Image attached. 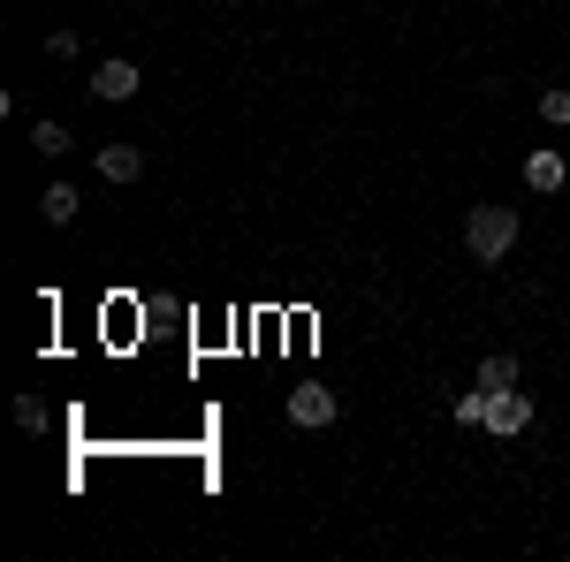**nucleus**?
<instances>
[{"instance_id": "obj_8", "label": "nucleus", "mask_w": 570, "mask_h": 562, "mask_svg": "<svg viewBox=\"0 0 570 562\" xmlns=\"http://www.w3.org/2000/svg\"><path fill=\"white\" fill-rule=\"evenodd\" d=\"M480 388H518V357H510V349L480 357Z\"/></svg>"}, {"instance_id": "obj_1", "label": "nucleus", "mask_w": 570, "mask_h": 562, "mask_svg": "<svg viewBox=\"0 0 570 562\" xmlns=\"http://www.w3.org/2000/svg\"><path fill=\"white\" fill-rule=\"evenodd\" d=\"M464 244H472L480 266H502L510 244H518V214H510V206H472V214H464Z\"/></svg>"}, {"instance_id": "obj_5", "label": "nucleus", "mask_w": 570, "mask_h": 562, "mask_svg": "<svg viewBox=\"0 0 570 562\" xmlns=\"http://www.w3.org/2000/svg\"><path fill=\"white\" fill-rule=\"evenodd\" d=\"M525 183L540 190V198H548V190H563V183H570L563 152H556V145H532V152H525Z\"/></svg>"}, {"instance_id": "obj_4", "label": "nucleus", "mask_w": 570, "mask_h": 562, "mask_svg": "<svg viewBox=\"0 0 570 562\" xmlns=\"http://www.w3.org/2000/svg\"><path fill=\"white\" fill-rule=\"evenodd\" d=\"M289 426H305V433L335 426V395L327 388H289Z\"/></svg>"}, {"instance_id": "obj_2", "label": "nucleus", "mask_w": 570, "mask_h": 562, "mask_svg": "<svg viewBox=\"0 0 570 562\" xmlns=\"http://www.w3.org/2000/svg\"><path fill=\"white\" fill-rule=\"evenodd\" d=\"M532 426V395L525 388H487V433H525Z\"/></svg>"}, {"instance_id": "obj_3", "label": "nucleus", "mask_w": 570, "mask_h": 562, "mask_svg": "<svg viewBox=\"0 0 570 562\" xmlns=\"http://www.w3.org/2000/svg\"><path fill=\"white\" fill-rule=\"evenodd\" d=\"M137 85H145V77H137V61H99L85 91L99 99V107H122V99H137Z\"/></svg>"}, {"instance_id": "obj_12", "label": "nucleus", "mask_w": 570, "mask_h": 562, "mask_svg": "<svg viewBox=\"0 0 570 562\" xmlns=\"http://www.w3.org/2000/svg\"><path fill=\"white\" fill-rule=\"evenodd\" d=\"M16 426H23V433H46V403H39V395H16Z\"/></svg>"}, {"instance_id": "obj_10", "label": "nucleus", "mask_w": 570, "mask_h": 562, "mask_svg": "<svg viewBox=\"0 0 570 562\" xmlns=\"http://www.w3.org/2000/svg\"><path fill=\"white\" fill-rule=\"evenodd\" d=\"M449 411H456V426H487V388L456 395V403H449Z\"/></svg>"}, {"instance_id": "obj_7", "label": "nucleus", "mask_w": 570, "mask_h": 562, "mask_svg": "<svg viewBox=\"0 0 570 562\" xmlns=\"http://www.w3.org/2000/svg\"><path fill=\"white\" fill-rule=\"evenodd\" d=\"M77 206H85V198H77V190H69V183H46V198H39V214L53 220V228H69V220H77Z\"/></svg>"}, {"instance_id": "obj_11", "label": "nucleus", "mask_w": 570, "mask_h": 562, "mask_svg": "<svg viewBox=\"0 0 570 562\" xmlns=\"http://www.w3.org/2000/svg\"><path fill=\"white\" fill-rule=\"evenodd\" d=\"M31 145H39L46 160H61V152H69V130H61V122H39V130H31Z\"/></svg>"}, {"instance_id": "obj_9", "label": "nucleus", "mask_w": 570, "mask_h": 562, "mask_svg": "<svg viewBox=\"0 0 570 562\" xmlns=\"http://www.w3.org/2000/svg\"><path fill=\"white\" fill-rule=\"evenodd\" d=\"M540 122H548V130H570V91H563V85L540 91Z\"/></svg>"}, {"instance_id": "obj_6", "label": "nucleus", "mask_w": 570, "mask_h": 562, "mask_svg": "<svg viewBox=\"0 0 570 562\" xmlns=\"http://www.w3.org/2000/svg\"><path fill=\"white\" fill-rule=\"evenodd\" d=\"M137 175H145L137 145H99V183H137Z\"/></svg>"}]
</instances>
